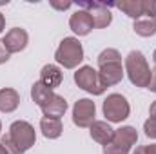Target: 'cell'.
Returning a JSON list of instances; mask_svg holds the SVG:
<instances>
[{"label": "cell", "mask_w": 156, "mask_h": 154, "mask_svg": "<svg viewBox=\"0 0 156 154\" xmlns=\"http://www.w3.org/2000/svg\"><path fill=\"white\" fill-rule=\"evenodd\" d=\"M125 73H127L133 85L149 87L153 71H151V67L147 64V58L144 56L142 51H131L125 56Z\"/></svg>", "instance_id": "obj_1"}, {"label": "cell", "mask_w": 156, "mask_h": 154, "mask_svg": "<svg viewBox=\"0 0 156 154\" xmlns=\"http://www.w3.org/2000/svg\"><path fill=\"white\" fill-rule=\"evenodd\" d=\"M55 60L66 69H76L83 60V47L80 40L75 37L64 38L55 51Z\"/></svg>", "instance_id": "obj_2"}, {"label": "cell", "mask_w": 156, "mask_h": 154, "mask_svg": "<svg viewBox=\"0 0 156 154\" xmlns=\"http://www.w3.org/2000/svg\"><path fill=\"white\" fill-rule=\"evenodd\" d=\"M138 142V132L131 125H123L120 129H115L113 140L104 145V154H129L131 147Z\"/></svg>", "instance_id": "obj_3"}, {"label": "cell", "mask_w": 156, "mask_h": 154, "mask_svg": "<svg viewBox=\"0 0 156 154\" xmlns=\"http://www.w3.org/2000/svg\"><path fill=\"white\" fill-rule=\"evenodd\" d=\"M7 134L11 136V140L15 142V145H16L22 152L29 151V149L35 145V142H37L35 127H33L29 121H26V120H16V121H13V123L9 125V132H7Z\"/></svg>", "instance_id": "obj_4"}, {"label": "cell", "mask_w": 156, "mask_h": 154, "mask_svg": "<svg viewBox=\"0 0 156 154\" xmlns=\"http://www.w3.org/2000/svg\"><path fill=\"white\" fill-rule=\"evenodd\" d=\"M102 111H104V116H105L107 121H111V123H122L129 116V113H131V105H129V102H127L125 96H122L118 93H113V94H109L104 100Z\"/></svg>", "instance_id": "obj_5"}, {"label": "cell", "mask_w": 156, "mask_h": 154, "mask_svg": "<svg viewBox=\"0 0 156 154\" xmlns=\"http://www.w3.org/2000/svg\"><path fill=\"white\" fill-rule=\"evenodd\" d=\"M75 83L80 89H83L85 93L93 94V96H100V94L105 93V87L100 82V76H98V71L93 69L91 65L78 67L76 73H75Z\"/></svg>", "instance_id": "obj_6"}, {"label": "cell", "mask_w": 156, "mask_h": 154, "mask_svg": "<svg viewBox=\"0 0 156 154\" xmlns=\"http://www.w3.org/2000/svg\"><path fill=\"white\" fill-rule=\"evenodd\" d=\"M115 4H105V2H85V0H80L78 2V9H83L91 15L93 18V24L96 29H104L107 27L111 22H113V15H111V7Z\"/></svg>", "instance_id": "obj_7"}, {"label": "cell", "mask_w": 156, "mask_h": 154, "mask_svg": "<svg viewBox=\"0 0 156 154\" xmlns=\"http://www.w3.org/2000/svg\"><path fill=\"white\" fill-rule=\"evenodd\" d=\"M96 116V105L89 98H80L73 105V123L80 129H87L93 125Z\"/></svg>", "instance_id": "obj_8"}, {"label": "cell", "mask_w": 156, "mask_h": 154, "mask_svg": "<svg viewBox=\"0 0 156 154\" xmlns=\"http://www.w3.org/2000/svg\"><path fill=\"white\" fill-rule=\"evenodd\" d=\"M2 42H4V45H5V49H7L9 54L20 53V51H24V49L27 47L29 35H27V31L22 29V27H13V29H9V31L5 33V37H4Z\"/></svg>", "instance_id": "obj_9"}, {"label": "cell", "mask_w": 156, "mask_h": 154, "mask_svg": "<svg viewBox=\"0 0 156 154\" xmlns=\"http://www.w3.org/2000/svg\"><path fill=\"white\" fill-rule=\"evenodd\" d=\"M69 27H71V31L75 35H78V37H87L94 29V24H93V18H91V15L87 11L78 9V11H75L71 15V18H69Z\"/></svg>", "instance_id": "obj_10"}, {"label": "cell", "mask_w": 156, "mask_h": 154, "mask_svg": "<svg viewBox=\"0 0 156 154\" xmlns=\"http://www.w3.org/2000/svg\"><path fill=\"white\" fill-rule=\"evenodd\" d=\"M125 75L122 64H107V65H102L98 69V76H100V82L104 83V87H111V85H116L122 82V78Z\"/></svg>", "instance_id": "obj_11"}, {"label": "cell", "mask_w": 156, "mask_h": 154, "mask_svg": "<svg viewBox=\"0 0 156 154\" xmlns=\"http://www.w3.org/2000/svg\"><path fill=\"white\" fill-rule=\"evenodd\" d=\"M89 132H91V138L100 145H107L115 136V129L104 120H94L93 125L89 127Z\"/></svg>", "instance_id": "obj_12"}, {"label": "cell", "mask_w": 156, "mask_h": 154, "mask_svg": "<svg viewBox=\"0 0 156 154\" xmlns=\"http://www.w3.org/2000/svg\"><path fill=\"white\" fill-rule=\"evenodd\" d=\"M40 109L44 113V118H62L67 111V102L64 96L55 93L53 98H49V102H45Z\"/></svg>", "instance_id": "obj_13"}, {"label": "cell", "mask_w": 156, "mask_h": 154, "mask_svg": "<svg viewBox=\"0 0 156 154\" xmlns=\"http://www.w3.org/2000/svg\"><path fill=\"white\" fill-rule=\"evenodd\" d=\"M62 80H64V75H62V69H60L58 65L47 64V65H44V67H42L38 82H40V83H44L45 87H49L51 91H53V89H56V87L62 83Z\"/></svg>", "instance_id": "obj_14"}, {"label": "cell", "mask_w": 156, "mask_h": 154, "mask_svg": "<svg viewBox=\"0 0 156 154\" xmlns=\"http://www.w3.org/2000/svg\"><path fill=\"white\" fill-rule=\"evenodd\" d=\"M20 105V94L11 89V87H5V89H0V113H13L16 111Z\"/></svg>", "instance_id": "obj_15"}, {"label": "cell", "mask_w": 156, "mask_h": 154, "mask_svg": "<svg viewBox=\"0 0 156 154\" xmlns=\"http://www.w3.org/2000/svg\"><path fill=\"white\" fill-rule=\"evenodd\" d=\"M40 131L47 140H56V138H60V134L64 131L62 120L60 118H42L40 120Z\"/></svg>", "instance_id": "obj_16"}, {"label": "cell", "mask_w": 156, "mask_h": 154, "mask_svg": "<svg viewBox=\"0 0 156 154\" xmlns=\"http://www.w3.org/2000/svg\"><path fill=\"white\" fill-rule=\"evenodd\" d=\"M115 7H118L122 13H125L127 16H131L134 20L145 16L144 0H122V2H115Z\"/></svg>", "instance_id": "obj_17"}, {"label": "cell", "mask_w": 156, "mask_h": 154, "mask_svg": "<svg viewBox=\"0 0 156 154\" xmlns=\"http://www.w3.org/2000/svg\"><path fill=\"white\" fill-rule=\"evenodd\" d=\"M133 29H134V33L138 37H144V38L154 37L156 35V16H142V18L134 20Z\"/></svg>", "instance_id": "obj_18"}, {"label": "cell", "mask_w": 156, "mask_h": 154, "mask_svg": "<svg viewBox=\"0 0 156 154\" xmlns=\"http://www.w3.org/2000/svg\"><path fill=\"white\" fill-rule=\"evenodd\" d=\"M53 94L55 93L49 87H45L44 83H40V82H35L33 87H31V98L38 107H42L45 102H49V98H53Z\"/></svg>", "instance_id": "obj_19"}, {"label": "cell", "mask_w": 156, "mask_h": 154, "mask_svg": "<svg viewBox=\"0 0 156 154\" xmlns=\"http://www.w3.org/2000/svg\"><path fill=\"white\" fill-rule=\"evenodd\" d=\"M96 62H98V67H102V65H107V64H122V54L118 53L116 49H113V47H107V49H104V51L98 54Z\"/></svg>", "instance_id": "obj_20"}, {"label": "cell", "mask_w": 156, "mask_h": 154, "mask_svg": "<svg viewBox=\"0 0 156 154\" xmlns=\"http://www.w3.org/2000/svg\"><path fill=\"white\" fill-rule=\"evenodd\" d=\"M0 145L5 149V152H7V154H24L18 147H16V145H15V142L11 140V136H9V134H4V136L0 138Z\"/></svg>", "instance_id": "obj_21"}, {"label": "cell", "mask_w": 156, "mask_h": 154, "mask_svg": "<svg viewBox=\"0 0 156 154\" xmlns=\"http://www.w3.org/2000/svg\"><path fill=\"white\" fill-rule=\"evenodd\" d=\"M144 131H145V136H147V138L156 140V120L154 118L145 120V123H144Z\"/></svg>", "instance_id": "obj_22"}, {"label": "cell", "mask_w": 156, "mask_h": 154, "mask_svg": "<svg viewBox=\"0 0 156 154\" xmlns=\"http://www.w3.org/2000/svg\"><path fill=\"white\" fill-rule=\"evenodd\" d=\"M145 16H156V0H144Z\"/></svg>", "instance_id": "obj_23"}, {"label": "cell", "mask_w": 156, "mask_h": 154, "mask_svg": "<svg viewBox=\"0 0 156 154\" xmlns=\"http://www.w3.org/2000/svg\"><path fill=\"white\" fill-rule=\"evenodd\" d=\"M133 154H156V143H151V145H140L134 149Z\"/></svg>", "instance_id": "obj_24"}, {"label": "cell", "mask_w": 156, "mask_h": 154, "mask_svg": "<svg viewBox=\"0 0 156 154\" xmlns=\"http://www.w3.org/2000/svg\"><path fill=\"white\" fill-rule=\"evenodd\" d=\"M51 5H53L55 9H60V11H64V9H69V7L73 5V2H69V0H66V2H58V0H51Z\"/></svg>", "instance_id": "obj_25"}, {"label": "cell", "mask_w": 156, "mask_h": 154, "mask_svg": "<svg viewBox=\"0 0 156 154\" xmlns=\"http://www.w3.org/2000/svg\"><path fill=\"white\" fill-rule=\"evenodd\" d=\"M9 53H7V49H5V45H4V42L0 40V64H5L7 60H9Z\"/></svg>", "instance_id": "obj_26"}, {"label": "cell", "mask_w": 156, "mask_h": 154, "mask_svg": "<svg viewBox=\"0 0 156 154\" xmlns=\"http://www.w3.org/2000/svg\"><path fill=\"white\" fill-rule=\"evenodd\" d=\"M147 89H151L153 93H156V67L153 69V76H151V83H149V87Z\"/></svg>", "instance_id": "obj_27"}, {"label": "cell", "mask_w": 156, "mask_h": 154, "mask_svg": "<svg viewBox=\"0 0 156 154\" xmlns=\"http://www.w3.org/2000/svg\"><path fill=\"white\" fill-rule=\"evenodd\" d=\"M149 114H151V118H154L156 120V100L151 103V107H149Z\"/></svg>", "instance_id": "obj_28"}, {"label": "cell", "mask_w": 156, "mask_h": 154, "mask_svg": "<svg viewBox=\"0 0 156 154\" xmlns=\"http://www.w3.org/2000/svg\"><path fill=\"white\" fill-rule=\"evenodd\" d=\"M4 27H5V18H4V15L0 13V33L4 31Z\"/></svg>", "instance_id": "obj_29"}, {"label": "cell", "mask_w": 156, "mask_h": 154, "mask_svg": "<svg viewBox=\"0 0 156 154\" xmlns=\"http://www.w3.org/2000/svg\"><path fill=\"white\" fill-rule=\"evenodd\" d=\"M153 62H154V65H156V49H154V53H153Z\"/></svg>", "instance_id": "obj_30"}, {"label": "cell", "mask_w": 156, "mask_h": 154, "mask_svg": "<svg viewBox=\"0 0 156 154\" xmlns=\"http://www.w3.org/2000/svg\"><path fill=\"white\" fill-rule=\"evenodd\" d=\"M0 154H7V152H5V149H4L2 145H0Z\"/></svg>", "instance_id": "obj_31"}, {"label": "cell", "mask_w": 156, "mask_h": 154, "mask_svg": "<svg viewBox=\"0 0 156 154\" xmlns=\"http://www.w3.org/2000/svg\"><path fill=\"white\" fill-rule=\"evenodd\" d=\"M7 4V0H0V5H5Z\"/></svg>", "instance_id": "obj_32"}, {"label": "cell", "mask_w": 156, "mask_h": 154, "mask_svg": "<svg viewBox=\"0 0 156 154\" xmlns=\"http://www.w3.org/2000/svg\"><path fill=\"white\" fill-rule=\"evenodd\" d=\"M0 131H2V121H0Z\"/></svg>", "instance_id": "obj_33"}]
</instances>
